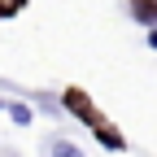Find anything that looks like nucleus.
I'll use <instances>...</instances> for the list:
<instances>
[{
	"mask_svg": "<svg viewBox=\"0 0 157 157\" xmlns=\"http://www.w3.org/2000/svg\"><path fill=\"white\" fill-rule=\"evenodd\" d=\"M61 101H66V109H70V113H74L83 127H92V135H96V140H101L105 148H113V153H118V148H127V140H122V135H118V131L105 122V118H101V109H96V105H92V101H87V96L78 92V87H70Z\"/></svg>",
	"mask_w": 157,
	"mask_h": 157,
	"instance_id": "obj_1",
	"label": "nucleus"
},
{
	"mask_svg": "<svg viewBox=\"0 0 157 157\" xmlns=\"http://www.w3.org/2000/svg\"><path fill=\"white\" fill-rule=\"evenodd\" d=\"M131 17L140 26H157V0H131Z\"/></svg>",
	"mask_w": 157,
	"mask_h": 157,
	"instance_id": "obj_2",
	"label": "nucleus"
},
{
	"mask_svg": "<svg viewBox=\"0 0 157 157\" xmlns=\"http://www.w3.org/2000/svg\"><path fill=\"white\" fill-rule=\"evenodd\" d=\"M52 157H83V148L70 140H52Z\"/></svg>",
	"mask_w": 157,
	"mask_h": 157,
	"instance_id": "obj_3",
	"label": "nucleus"
},
{
	"mask_svg": "<svg viewBox=\"0 0 157 157\" xmlns=\"http://www.w3.org/2000/svg\"><path fill=\"white\" fill-rule=\"evenodd\" d=\"M9 118H13L17 127H31V118H35V113H31V105H9Z\"/></svg>",
	"mask_w": 157,
	"mask_h": 157,
	"instance_id": "obj_4",
	"label": "nucleus"
},
{
	"mask_svg": "<svg viewBox=\"0 0 157 157\" xmlns=\"http://www.w3.org/2000/svg\"><path fill=\"white\" fill-rule=\"evenodd\" d=\"M148 48L157 52V26H148Z\"/></svg>",
	"mask_w": 157,
	"mask_h": 157,
	"instance_id": "obj_5",
	"label": "nucleus"
},
{
	"mask_svg": "<svg viewBox=\"0 0 157 157\" xmlns=\"http://www.w3.org/2000/svg\"><path fill=\"white\" fill-rule=\"evenodd\" d=\"M0 5H5V9H9V13H13V9H17V5H22V0H0Z\"/></svg>",
	"mask_w": 157,
	"mask_h": 157,
	"instance_id": "obj_6",
	"label": "nucleus"
},
{
	"mask_svg": "<svg viewBox=\"0 0 157 157\" xmlns=\"http://www.w3.org/2000/svg\"><path fill=\"white\" fill-rule=\"evenodd\" d=\"M0 13H9V9H5V5H0Z\"/></svg>",
	"mask_w": 157,
	"mask_h": 157,
	"instance_id": "obj_7",
	"label": "nucleus"
},
{
	"mask_svg": "<svg viewBox=\"0 0 157 157\" xmlns=\"http://www.w3.org/2000/svg\"><path fill=\"white\" fill-rule=\"evenodd\" d=\"M0 109H5V101H0Z\"/></svg>",
	"mask_w": 157,
	"mask_h": 157,
	"instance_id": "obj_8",
	"label": "nucleus"
}]
</instances>
